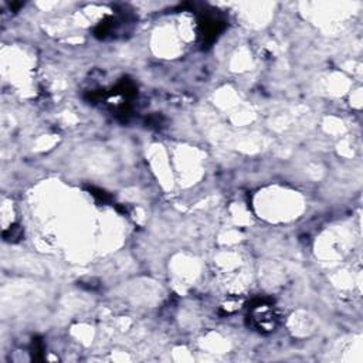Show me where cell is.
Instances as JSON below:
<instances>
[{"mask_svg":"<svg viewBox=\"0 0 363 363\" xmlns=\"http://www.w3.org/2000/svg\"><path fill=\"white\" fill-rule=\"evenodd\" d=\"M250 320L251 325L264 333H269L277 328L278 323V315L272 305L261 302L251 308L250 312Z\"/></svg>","mask_w":363,"mask_h":363,"instance_id":"1","label":"cell"}]
</instances>
